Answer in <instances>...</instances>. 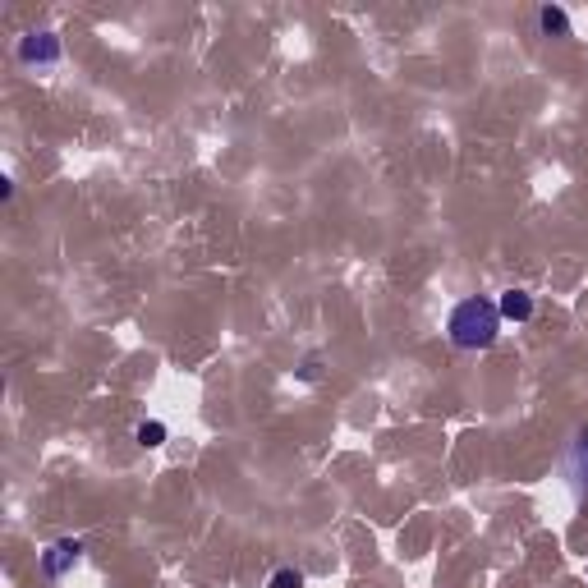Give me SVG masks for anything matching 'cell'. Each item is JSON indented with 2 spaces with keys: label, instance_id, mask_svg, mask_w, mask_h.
<instances>
[{
  "label": "cell",
  "instance_id": "6da1fadb",
  "mask_svg": "<svg viewBox=\"0 0 588 588\" xmlns=\"http://www.w3.org/2000/svg\"><path fill=\"white\" fill-rule=\"evenodd\" d=\"M446 336H451L455 350L464 354H478V350H492L501 336V313L492 299H483V294H474V299H460V304L451 308V317H446Z\"/></svg>",
  "mask_w": 588,
  "mask_h": 588
},
{
  "label": "cell",
  "instance_id": "7a4b0ae2",
  "mask_svg": "<svg viewBox=\"0 0 588 588\" xmlns=\"http://www.w3.org/2000/svg\"><path fill=\"white\" fill-rule=\"evenodd\" d=\"M14 56H19L23 69H33V74H51L60 65V37L56 33H23L19 46H14Z\"/></svg>",
  "mask_w": 588,
  "mask_h": 588
},
{
  "label": "cell",
  "instance_id": "3957f363",
  "mask_svg": "<svg viewBox=\"0 0 588 588\" xmlns=\"http://www.w3.org/2000/svg\"><path fill=\"white\" fill-rule=\"evenodd\" d=\"M561 469H566V483L570 492H575L579 501L588 497V428H579L575 437H570L566 446V460H561Z\"/></svg>",
  "mask_w": 588,
  "mask_h": 588
},
{
  "label": "cell",
  "instance_id": "277c9868",
  "mask_svg": "<svg viewBox=\"0 0 588 588\" xmlns=\"http://www.w3.org/2000/svg\"><path fill=\"white\" fill-rule=\"evenodd\" d=\"M79 556H83V543H79V538H60V543L46 547L42 575H46V579H65L69 566H79Z\"/></svg>",
  "mask_w": 588,
  "mask_h": 588
},
{
  "label": "cell",
  "instance_id": "5b68a950",
  "mask_svg": "<svg viewBox=\"0 0 588 588\" xmlns=\"http://www.w3.org/2000/svg\"><path fill=\"white\" fill-rule=\"evenodd\" d=\"M497 313H501V322H515V327H520V322L533 317V294L520 290V285H515V290H501Z\"/></svg>",
  "mask_w": 588,
  "mask_h": 588
},
{
  "label": "cell",
  "instance_id": "8992f818",
  "mask_svg": "<svg viewBox=\"0 0 588 588\" xmlns=\"http://www.w3.org/2000/svg\"><path fill=\"white\" fill-rule=\"evenodd\" d=\"M538 28H543V37H570V14L561 5H543L538 10Z\"/></svg>",
  "mask_w": 588,
  "mask_h": 588
},
{
  "label": "cell",
  "instance_id": "52a82bcc",
  "mask_svg": "<svg viewBox=\"0 0 588 588\" xmlns=\"http://www.w3.org/2000/svg\"><path fill=\"white\" fill-rule=\"evenodd\" d=\"M134 441H138V446H143V451H152V446H161V441H166V423H157V419L138 423V428H134Z\"/></svg>",
  "mask_w": 588,
  "mask_h": 588
},
{
  "label": "cell",
  "instance_id": "ba28073f",
  "mask_svg": "<svg viewBox=\"0 0 588 588\" xmlns=\"http://www.w3.org/2000/svg\"><path fill=\"white\" fill-rule=\"evenodd\" d=\"M267 588H304V570H294V566H281L272 579H267Z\"/></svg>",
  "mask_w": 588,
  "mask_h": 588
},
{
  "label": "cell",
  "instance_id": "9c48e42d",
  "mask_svg": "<svg viewBox=\"0 0 588 588\" xmlns=\"http://www.w3.org/2000/svg\"><path fill=\"white\" fill-rule=\"evenodd\" d=\"M317 377H322V359H317V354H308L304 368H299V382H317Z\"/></svg>",
  "mask_w": 588,
  "mask_h": 588
}]
</instances>
